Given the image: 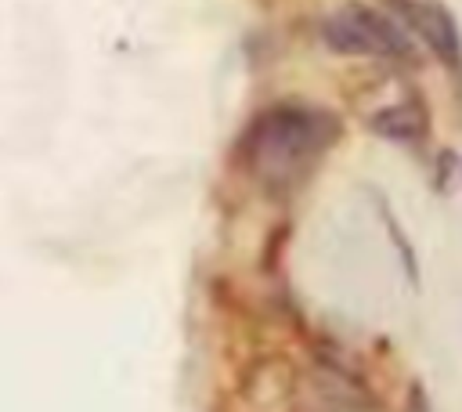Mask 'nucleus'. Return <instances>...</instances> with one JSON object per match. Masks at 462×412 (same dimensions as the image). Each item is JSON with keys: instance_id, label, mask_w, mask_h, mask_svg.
Listing matches in <instances>:
<instances>
[{"instance_id": "obj_1", "label": "nucleus", "mask_w": 462, "mask_h": 412, "mask_svg": "<svg viewBox=\"0 0 462 412\" xmlns=\"http://www.w3.org/2000/svg\"><path fill=\"white\" fill-rule=\"evenodd\" d=\"M339 137L336 116L310 105H274L260 112L242 137V163L267 192L300 188Z\"/></svg>"}, {"instance_id": "obj_3", "label": "nucleus", "mask_w": 462, "mask_h": 412, "mask_svg": "<svg viewBox=\"0 0 462 412\" xmlns=\"http://www.w3.org/2000/svg\"><path fill=\"white\" fill-rule=\"evenodd\" d=\"M397 14V22L419 36L444 65H458L462 58V40H458V29H455V18L440 7V4H430V0H386Z\"/></svg>"}, {"instance_id": "obj_4", "label": "nucleus", "mask_w": 462, "mask_h": 412, "mask_svg": "<svg viewBox=\"0 0 462 412\" xmlns=\"http://www.w3.org/2000/svg\"><path fill=\"white\" fill-rule=\"evenodd\" d=\"M372 130H379L383 137H393V141H415L426 130V112L415 101H397L372 116Z\"/></svg>"}, {"instance_id": "obj_2", "label": "nucleus", "mask_w": 462, "mask_h": 412, "mask_svg": "<svg viewBox=\"0 0 462 412\" xmlns=\"http://www.w3.org/2000/svg\"><path fill=\"white\" fill-rule=\"evenodd\" d=\"M321 40L336 54H361V58H411V40L408 29L397 25L390 14L365 7V4H346L332 11L321 22Z\"/></svg>"}]
</instances>
